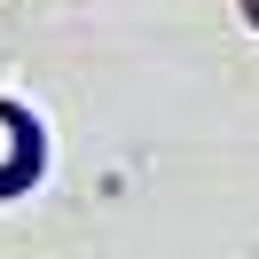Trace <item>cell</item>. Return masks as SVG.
<instances>
[{
    "instance_id": "1",
    "label": "cell",
    "mask_w": 259,
    "mask_h": 259,
    "mask_svg": "<svg viewBox=\"0 0 259 259\" xmlns=\"http://www.w3.org/2000/svg\"><path fill=\"white\" fill-rule=\"evenodd\" d=\"M32 173H39V126L16 102H0V196H16Z\"/></svg>"
},
{
    "instance_id": "2",
    "label": "cell",
    "mask_w": 259,
    "mask_h": 259,
    "mask_svg": "<svg viewBox=\"0 0 259 259\" xmlns=\"http://www.w3.org/2000/svg\"><path fill=\"white\" fill-rule=\"evenodd\" d=\"M243 16H251V24H259V0H243Z\"/></svg>"
}]
</instances>
